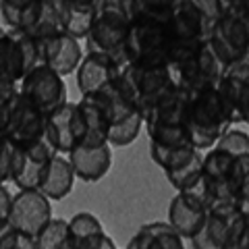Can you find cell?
Here are the masks:
<instances>
[{"label": "cell", "mask_w": 249, "mask_h": 249, "mask_svg": "<svg viewBox=\"0 0 249 249\" xmlns=\"http://www.w3.org/2000/svg\"><path fill=\"white\" fill-rule=\"evenodd\" d=\"M168 69L178 89L197 91L206 88H218L229 67L218 56L210 40H206L175 48L170 54Z\"/></svg>", "instance_id": "cell-1"}, {"label": "cell", "mask_w": 249, "mask_h": 249, "mask_svg": "<svg viewBox=\"0 0 249 249\" xmlns=\"http://www.w3.org/2000/svg\"><path fill=\"white\" fill-rule=\"evenodd\" d=\"M231 127H235L229 108L224 106L218 88L189 91L187 104V131L191 143L199 152H208Z\"/></svg>", "instance_id": "cell-2"}, {"label": "cell", "mask_w": 249, "mask_h": 249, "mask_svg": "<svg viewBox=\"0 0 249 249\" xmlns=\"http://www.w3.org/2000/svg\"><path fill=\"white\" fill-rule=\"evenodd\" d=\"M173 54V36L166 17H137L131 21L124 58L137 67H168Z\"/></svg>", "instance_id": "cell-3"}, {"label": "cell", "mask_w": 249, "mask_h": 249, "mask_svg": "<svg viewBox=\"0 0 249 249\" xmlns=\"http://www.w3.org/2000/svg\"><path fill=\"white\" fill-rule=\"evenodd\" d=\"M116 88L143 116L152 108L178 89L168 67L127 65L116 79Z\"/></svg>", "instance_id": "cell-4"}, {"label": "cell", "mask_w": 249, "mask_h": 249, "mask_svg": "<svg viewBox=\"0 0 249 249\" xmlns=\"http://www.w3.org/2000/svg\"><path fill=\"white\" fill-rule=\"evenodd\" d=\"M131 29V19L121 6V0H102L98 4V15L93 21L89 36L85 37L88 52H102L108 54L127 67L124 58V46H127Z\"/></svg>", "instance_id": "cell-5"}, {"label": "cell", "mask_w": 249, "mask_h": 249, "mask_svg": "<svg viewBox=\"0 0 249 249\" xmlns=\"http://www.w3.org/2000/svg\"><path fill=\"white\" fill-rule=\"evenodd\" d=\"M46 116L23 96L21 89L13 100L0 104V137H9L19 145H29L46 137Z\"/></svg>", "instance_id": "cell-6"}, {"label": "cell", "mask_w": 249, "mask_h": 249, "mask_svg": "<svg viewBox=\"0 0 249 249\" xmlns=\"http://www.w3.org/2000/svg\"><path fill=\"white\" fill-rule=\"evenodd\" d=\"M210 44L227 67L249 58V11L243 4H232L214 25Z\"/></svg>", "instance_id": "cell-7"}, {"label": "cell", "mask_w": 249, "mask_h": 249, "mask_svg": "<svg viewBox=\"0 0 249 249\" xmlns=\"http://www.w3.org/2000/svg\"><path fill=\"white\" fill-rule=\"evenodd\" d=\"M40 60V42L29 34L15 27H6L0 34V79L19 83L25 79Z\"/></svg>", "instance_id": "cell-8"}, {"label": "cell", "mask_w": 249, "mask_h": 249, "mask_svg": "<svg viewBox=\"0 0 249 249\" xmlns=\"http://www.w3.org/2000/svg\"><path fill=\"white\" fill-rule=\"evenodd\" d=\"M243 212L235 204L210 208L201 229L191 239L193 249H237Z\"/></svg>", "instance_id": "cell-9"}, {"label": "cell", "mask_w": 249, "mask_h": 249, "mask_svg": "<svg viewBox=\"0 0 249 249\" xmlns=\"http://www.w3.org/2000/svg\"><path fill=\"white\" fill-rule=\"evenodd\" d=\"M112 127V104L106 91L81 96L77 102V145L108 143ZM75 145V147H77Z\"/></svg>", "instance_id": "cell-10"}, {"label": "cell", "mask_w": 249, "mask_h": 249, "mask_svg": "<svg viewBox=\"0 0 249 249\" xmlns=\"http://www.w3.org/2000/svg\"><path fill=\"white\" fill-rule=\"evenodd\" d=\"M19 88L23 96L46 116L69 102L65 77L46 65H37L29 75H25V79L21 81Z\"/></svg>", "instance_id": "cell-11"}, {"label": "cell", "mask_w": 249, "mask_h": 249, "mask_svg": "<svg viewBox=\"0 0 249 249\" xmlns=\"http://www.w3.org/2000/svg\"><path fill=\"white\" fill-rule=\"evenodd\" d=\"M52 220V199H48L40 189H19L13 197V210L9 222L21 235L37 239V235Z\"/></svg>", "instance_id": "cell-12"}, {"label": "cell", "mask_w": 249, "mask_h": 249, "mask_svg": "<svg viewBox=\"0 0 249 249\" xmlns=\"http://www.w3.org/2000/svg\"><path fill=\"white\" fill-rule=\"evenodd\" d=\"M168 29L173 36V50L210 40L214 25L193 0H178L168 15Z\"/></svg>", "instance_id": "cell-13"}, {"label": "cell", "mask_w": 249, "mask_h": 249, "mask_svg": "<svg viewBox=\"0 0 249 249\" xmlns=\"http://www.w3.org/2000/svg\"><path fill=\"white\" fill-rule=\"evenodd\" d=\"M123 65L116 58L108 56L102 52H85L79 69L75 73V81L81 96H91L108 89L116 83L123 71Z\"/></svg>", "instance_id": "cell-14"}, {"label": "cell", "mask_w": 249, "mask_h": 249, "mask_svg": "<svg viewBox=\"0 0 249 249\" xmlns=\"http://www.w3.org/2000/svg\"><path fill=\"white\" fill-rule=\"evenodd\" d=\"M158 166L166 175L168 183L175 187V191H191L201 181L204 152H199L193 145L178 147V150L170 152Z\"/></svg>", "instance_id": "cell-15"}, {"label": "cell", "mask_w": 249, "mask_h": 249, "mask_svg": "<svg viewBox=\"0 0 249 249\" xmlns=\"http://www.w3.org/2000/svg\"><path fill=\"white\" fill-rule=\"evenodd\" d=\"M104 91L108 93L112 104V127H110V135H108V143L112 147L131 145L139 137L142 129H145L143 114L119 91L116 83Z\"/></svg>", "instance_id": "cell-16"}, {"label": "cell", "mask_w": 249, "mask_h": 249, "mask_svg": "<svg viewBox=\"0 0 249 249\" xmlns=\"http://www.w3.org/2000/svg\"><path fill=\"white\" fill-rule=\"evenodd\" d=\"M218 91L235 124H249V58L227 69Z\"/></svg>", "instance_id": "cell-17"}, {"label": "cell", "mask_w": 249, "mask_h": 249, "mask_svg": "<svg viewBox=\"0 0 249 249\" xmlns=\"http://www.w3.org/2000/svg\"><path fill=\"white\" fill-rule=\"evenodd\" d=\"M83 56L85 54L81 48V40L65 34V31H60L56 36H50L40 42L42 65L50 67L52 71H56L62 77L77 73Z\"/></svg>", "instance_id": "cell-18"}, {"label": "cell", "mask_w": 249, "mask_h": 249, "mask_svg": "<svg viewBox=\"0 0 249 249\" xmlns=\"http://www.w3.org/2000/svg\"><path fill=\"white\" fill-rule=\"evenodd\" d=\"M210 206L193 191H177L168 204V222L183 239H193L201 229Z\"/></svg>", "instance_id": "cell-19"}, {"label": "cell", "mask_w": 249, "mask_h": 249, "mask_svg": "<svg viewBox=\"0 0 249 249\" xmlns=\"http://www.w3.org/2000/svg\"><path fill=\"white\" fill-rule=\"evenodd\" d=\"M36 37L37 42L62 31V0H36L29 9L23 13L19 27Z\"/></svg>", "instance_id": "cell-20"}, {"label": "cell", "mask_w": 249, "mask_h": 249, "mask_svg": "<svg viewBox=\"0 0 249 249\" xmlns=\"http://www.w3.org/2000/svg\"><path fill=\"white\" fill-rule=\"evenodd\" d=\"M56 154L58 152L48 142V137H42L36 143L23 145V162L13 185L17 189H37Z\"/></svg>", "instance_id": "cell-21"}, {"label": "cell", "mask_w": 249, "mask_h": 249, "mask_svg": "<svg viewBox=\"0 0 249 249\" xmlns=\"http://www.w3.org/2000/svg\"><path fill=\"white\" fill-rule=\"evenodd\" d=\"M75 175L83 183H98L112 168V145H77L67 156Z\"/></svg>", "instance_id": "cell-22"}, {"label": "cell", "mask_w": 249, "mask_h": 249, "mask_svg": "<svg viewBox=\"0 0 249 249\" xmlns=\"http://www.w3.org/2000/svg\"><path fill=\"white\" fill-rule=\"evenodd\" d=\"M46 137L54 150L69 156L77 145V102H67L46 119Z\"/></svg>", "instance_id": "cell-23"}, {"label": "cell", "mask_w": 249, "mask_h": 249, "mask_svg": "<svg viewBox=\"0 0 249 249\" xmlns=\"http://www.w3.org/2000/svg\"><path fill=\"white\" fill-rule=\"evenodd\" d=\"M124 249H185V239L170 222H147L129 239Z\"/></svg>", "instance_id": "cell-24"}, {"label": "cell", "mask_w": 249, "mask_h": 249, "mask_svg": "<svg viewBox=\"0 0 249 249\" xmlns=\"http://www.w3.org/2000/svg\"><path fill=\"white\" fill-rule=\"evenodd\" d=\"M98 15V4L89 0H62V31L83 40L89 36Z\"/></svg>", "instance_id": "cell-25"}, {"label": "cell", "mask_w": 249, "mask_h": 249, "mask_svg": "<svg viewBox=\"0 0 249 249\" xmlns=\"http://www.w3.org/2000/svg\"><path fill=\"white\" fill-rule=\"evenodd\" d=\"M75 178H77V175H75L69 158L62 154H56L50 168H48V173H46V177L42 178V183L37 189H40L48 199L60 201L73 191Z\"/></svg>", "instance_id": "cell-26"}, {"label": "cell", "mask_w": 249, "mask_h": 249, "mask_svg": "<svg viewBox=\"0 0 249 249\" xmlns=\"http://www.w3.org/2000/svg\"><path fill=\"white\" fill-rule=\"evenodd\" d=\"M23 162V145L11 142L9 137H0V181L2 185L15 183Z\"/></svg>", "instance_id": "cell-27"}, {"label": "cell", "mask_w": 249, "mask_h": 249, "mask_svg": "<svg viewBox=\"0 0 249 249\" xmlns=\"http://www.w3.org/2000/svg\"><path fill=\"white\" fill-rule=\"evenodd\" d=\"M178 0H121V6L129 19L137 17H166Z\"/></svg>", "instance_id": "cell-28"}, {"label": "cell", "mask_w": 249, "mask_h": 249, "mask_svg": "<svg viewBox=\"0 0 249 249\" xmlns=\"http://www.w3.org/2000/svg\"><path fill=\"white\" fill-rule=\"evenodd\" d=\"M69 239H71L69 220H65V218H52L50 224L37 235L34 243H36V249H65Z\"/></svg>", "instance_id": "cell-29"}, {"label": "cell", "mask_w": 249, "mask_h": 249, "mask_svg": "<svg viewBox=\"0 0 249 249\" xmlns=\"http://www.w3.org/2000/svg\"><path fill=\"white\" fill-rule=\"evenodd\" d=\"M232 185H235V204L243 214L249 212V154L239 156L232 162Z\"/></svg>", "instance_id": "cell-30"}, {"label": "cell", "mask_w": 249, "mask_h": 249, "mask_svg": "<svg viewBox=\"0 0 249 249\" xmlns=\"http://www.w3.org/2000/svg\"><path fill=\"white\" fill-rule=\"evenodd\" d=\"M69 231H71V239L75 243H81V241L89 239V237L106 232L102 220L91 212H77L71 220H69Z\"/></svg>", "instance_id": "cell-31"}, {"label": "cell", "mask_w": 249, "mask_h": 249, "mask_svg": "<svg viewBox=\"0 0 249 249\" xmlns=\"http://www.w3.org/2000/svg\"><path fill=\"white\" fill-rule=\"evenodd\" d=\"M214 147H220L227 154H231L232 158H239V156H247L249 154V133L239 127H231L227 133H224L218 143Z\"/></svg>", "instance_id": "cell-32"}, {"label": "cell", "mask_w": 249, "mask_h": 249, "mask_svg": "<svg viewBox=\"0 0 249 249\" xmlns=\"http://www.w3.org/2000/svg\"><path fill=\"white\" fill-rule=\"evenodd\" d=\"M0 249H36L34 239L25 235L13 227V224H0Z\"/></svg>", "instance_id": "cell-33"}, {"label": "cell", "mask_w": 249, "mask_h": 249, "mask_svg": "<svg viewBox=\"0 0 249 249\" xmlns=\"http://www.w3.org/2000/svg\"><path fill=\"white\" fill-rule=\"evenodd\" d=\"M36 0H0V15L6 27H19L21 17Z\"/></svg>", "instance_id": "cell-34"}, {"label": "cell", "mask_w": 249, "mask_h": 249, "mask_svg": "<svg viewBox=\"0 0 249 249\" xmlns=\"http://www.w3.org/2000/svg\"><path fill=\"white\" fill-rule=\"evenodd\" d=\"M193 2L199 6L201 13L206 15L208 21L212 23V25H216V23L224 17V13H227V9H229V4L224 2V0H193Z\"/></svg>", "instance_id": "cell-35"}, {"label": "cell", "mask_w": 249, "mask_h": 249, "mask_svg": "<svg viewBox=\"0 0 249 249\" xmlns=\"http://www.w3.org/2000/svg\"><path fill=\"white\" fill-rule=\"evenodd\" d=\"M13 197L6 189V185L0 187V224H9L11 218V210H13Z\"/></svg>", "instance_id": "cell-36"}, {"label": "cell", "mask_w": 249, "mask_h": 249, "mask_svg": "<svg viewBox=\"0 0 249 249\" xmlns=\"http://www.w3.org/2000/svg\"><path fill=\"white\" fill-rule=\"evenodd\" d=\"M237 249H249V212L243 214V227H241V232H239Z\"/></svg>", "instance_id": "cell-37"}, {"label": "cell", "mask_w": 249, "mask_h": 249, "mask_svg": "<svg viewBox=\"0 0 249 249\" xmlns=\"http://www.w3.org/2000/svg\"><path fill=\"white\" fill-rule=\"evenodd\" d=\"M224 2H227L229 6H232V4H241V2H243V0H224Z\"/></svg>", "instance_id": "cell-38"}, {"label": "cell", "mask_w": 249, "mask_h": 249, "mask_svg": "<svg viewBox=\"0 0 249 249\" xmlns=\"http://www.w3.org/2000/svg\"><path fill=\"white\" fill-rule=\"evenodd\" d=\"M241 4H243V6H245V9L249 11V0H243V2H241Z\"/></svg>", "instance_id": "cell-39"}, {"label": "cell", "mask_w": 249, "mask_h": 249, "mask_svg": "<svg viewBox=\"0 0 249 249\" xmlns=\"http://www.w3.org/2000/svg\"><path fill=\"white\" fill-rule=\"evenodd\" d=\"M89 2H96V4H100V2H102V0H89Z\"/></svg>", "instance_id": "cell-40"}]
</instances>
